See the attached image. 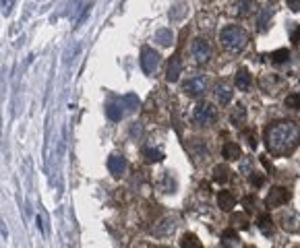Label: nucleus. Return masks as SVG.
Returning a JSON list of instances; mask_svg holds the SVG:
<instances>
[{
  "mask_svg": "<svg viewBox=\"0 0 300 248\" xmlns=\"http://www.w3.org/2000/svg\"><path fill=\"white\" fill-rule=\"evenodd\" d=\"M300 145V128L292 120H277L265 128V147L271 155L284 157Z\"/></svg>",
  "mask_w": 300,
  "mask_h": 248,
  "instance_id": "1",
  "label": "nucleus"
},
{
  "mask_svg": "<svg viewBox=\"0 0 300 248\" xmlns=\"http://www.w3.org/2000/svg\"><path fill=\"white\" fill-rule=\"evenodd\" d=\"M220 39H222L226 50H230V52H242L246 48V43H248V33L242 27H238V25H230V27L222 29Z\"/></svg>",
  "mask_w": 300,
  "mask_h": 248,
  "instance_id": "2",
  "label": "nucleus"
},
{
  "mask_svg": "<svg viewBox=\"0 0 300 248\" xmlns=\"http://www.w3.org/2000/svg\"><path fill=\"white\" fill-rule=\"evenodd\" d=\"M216 118H218L216 108L211 104L203 102V104H197V108L192 110V120H195V124H199V126H209V124L216 122Z\"/></svg>",
  "mask_w": 300,
  "mask_h": 248,
  "instance_id": "3",
  "label": "nucleus"
},
{
  "mask_svg": "<svg viewBox=\"0 0 300 248\" xmlns=\"http://www.w3.org/2000/svg\"><path fill=\"white\" fill-rule=\"evenodd\" d=\"M288 201H290V190H288V188H284V186H273V188L267 192V196H265V205H267L269 209H273V207L286 205Z\"/></svg>",
  "mask_w": 300,
  "mask_h": 248,
  "instance_id": "4",
  "label": "nucleus"
},
{
  "mask_svg": "<svg viewBox=\"0 0 300 248\" xmlns=\"http://www.w3.org/2000/svg\"><path fill=\"white\" fill-rule=\"evenodd\" d=\"M158 64H160V54H158L154 48L145 46V48L141 50V69H143V73H147V75L156 73Z\"/></svg>",
  "mask_w": 300,
  "mask_h": 248,
  "instance_id": "5",
  "label": "nucleus"
},
{
  "mask_svg": "<svg viewBox=\"0 0 300 248\" xmlns=\"http://www.w3.org/2000/svg\"><path fill=\"white\" fill-rule=\"evenodd\" d=\"M182 89H184V91H186L188 95L199 97V95L205 93V89H207V79H205L203 75H195V77H190V79L184 81Z\"/></svg>",
  "mask_w": 300,
  "mask_h": 248,
  "instance_id": "6",
  "label": "nucleus"
},
{
  "mask_svg": "<svg viewBox=\"0 0 300 248\" xmlns=\"http://www.w3.org/2000/svg\"><path fill=\"white\" fill-rule=\"evenodd\" d=\"M190 54H192V58H195L197 62H207L209 56H211L209 41L203 39V37H197L195 41H192V46H190Z\"/></svg>",
  "mask_w": 300,
  "mask_h": 248,
  "instance_id": "7",
  "label": "nucleus"
},
{
  "mask_svg": "<svg viewBox=\"0 0 300 248\" xmlns=\"http://www.w3.org/2000/svg\"><path fill=\"white\" fill-rule=\"evenodd\" d=\"M180 73H182V60H180V56H178V54H174L172 58H170V64H168V75H166V79H168L170 83H174V81H178Z\"/></svg>",
  "mask_w": 300,
  "mask_h": 248,
  "instance_id": "8",
  "label": "nucleus"
},
{
  "mask_svg": "<svg viewBox=\"0 0 300 248\" xmlns=\"http://www.w3.org/2000/svg\"><path fill=\"white\" fill-rule=\"evenodd\" d=\"M218 205L224 211H232L234 207H236V196H234V192H230V190H222L218 194Z\"/></svg>",
  "mask_w": 300,
  "mask_h": 248,
  "instance_id": "9",
  "label": "nucleus"
},
{
  "mask_svg": "<svg viewBox=\"0 0 300 248\" xmlns=\"http://www.w3.org/2000/svg\"><path fill=\"white\" fill-rule=\"evenodd\" d=\"M108 170L114 174V176H122L126 172V160L122 155H112L108 160Z\"/></svg>",
  "mask_w": 300,
  "mask_h": 248,
  "instance_id": "10",
  "label": "nucleus"
},
{
  "mask_svg": "<svg viewBox=\"0 0 300 248\" xmlns=\"http://www.w3.org/2000/svg\"><path fill=\"white\" fill-rule=\"evenodd\" d=\"M216 97H218L220 106L230 104V100H232V89H230L226 83H218V85H216Z\"/></svg>",
  "mask_w": 300,
  "mask_h": 248,
  "instance_id": "11",
  "label": "nucleus"
},
{
  "mask_svg": "<svg viewBox=\"0 0 300 248\" xmlns=\"http://www.w3.org/2000/svg\"><path fill=\"white\" fill-rule=\"evenodd\" d=\"M222 153H224V157L228 162H234V160H240L242 157V151H240V145H236V143H226L224 145V149H222Z\"/></svg>",
  "mask_w": 300,
  "mask_h": 248,
  "instance_id": "12",
  "label": "nucleus"
},
{
  "mask_svg": "<svg viewBox=\"0 0 300 248\" xmlns=\"http://www.w3.org/2000/svg\"><path fill=\"white\" fill-rule=\"evenodd\" d=\"M257 225H259V230H261L265 236L273 234V219L269 217V213H261L259 217H257Z\"/></svg>",
  "mask_w": 300,
  "mask_h": 248,
  "instance_id": "13",
  "label": "nucleus"
},
{
  "mask_svg": "<svg viewBox=\"0 0 300 248\" xmlns=\"http://www.w3.org/2000/svg\"><path fill=\"white\" fill-rule=\"evenodd\" d=\"M222 240H224V246H226V248H236V246L240 244V238H238L236 230H232V228L224 230V234H222Z\"/></svg>",
  "mask_w": 300,
  "mask_h": 248,
  "instance_id": "14",
  "label": "nucleus"
},
{
  "mask_svg": "<svg viewBox=\"0 0 300 248\" xmlns=\"http://www.w3.org/2000/svg\"><path fill=\"white\" fill-rule=\"evenodd\" d=\"M244 120H246V110H244V106H242V104H238L236 108L232 110V114H230V122H232V124H236V126H242V124H244Z\"/></svg>",
  "mask_w": 300,
  "mask_h": 248,
  "instance_id": "15",
  "label": "nucleus"
},
{
  "mask_svg": "<svg viewBox=\"0 0 300 248\" xmlns=\"http://www.w3.org/2000/svg\"><path fill=\"white\" fill-rule=\"evenodd\" d=\"M230 180V168L228 166H216L213 168V182L224 184Z\"/></svg>",
  "mask_w": 300,
  "mask_h": 248,
  "instance_id": "16",
  "label": "nucleus"
},
{
  "mask_svg": "<svg viewBox=\"0 0 300 248\" xmlns=\"http://www.w3.org/2000/svg\"><path fill=\"white\" fill-rule=\"evenodd\" d=\"M156 41L160 43V46H170V43L174 41V33H172V29H168V27L160 29V31L156 33Z\"/></svg>",
  "mask_w": 300,
  "mask_h": 248,
  "instance_id": "17",
  "label": "nucleus"
},
{
  "mask_svg": "<svg viewBox=\"0 0 300 248\" xmlns=\"http://www.w3.org/2000/svg\"><path fill=\"white\" fill-rule=\"evenodd\" d=\"M236 87L240 89V91H246V89L251 87V73L246 69H240L236 73Z\"/></svg>",
  "mask_w": 300,
  "mask_h": 248,
  "instance_id": "18",
  "label": "nucleus"
},
{
  "mask_svg": "<svg viewBox=\"0 0 300 248\" xmlns=\"http://www.w3.org/2000/svg\"><path fill=\"white\" fill-rule=\"evenodd\" d=\"M106 114H108V118L110 120H120L122 116H124V110H122V104L118 102V104H108V108H106Z\"/></svg>",
  "mask_w": 300,
  "mask_h": 248,
  "instance_id": "19",
  "label": "nucleus"
},
{
  "mask_svg": "<svg viewBox=\"0 0 300 248\" xmlns=\"http://www.w3.org/2000/svg\"><path fill=\"white\" fill-rule=\"evenodd\" d=\"M180 246H182V248H203L201 240H199L195 234H184V236L180 238Z\"/></svg>",
  "mask_w": 300,
  "mask_h": 248,
  "instance_id": "20",
  "label": "nucleus"
},
{
  "mask_svg": "<svg viewBox=\"0 0 300 248\" xmlns=\"http://www.w3.org/2000/svg\"><path fill=\"white\" fill-rule=\"evenodd\" d=\"M120 104H122V108H124L126 112H135V110L139 108V97H137L135 93H128V95H124V97L120 100Z\"/></svg>",
  "mask_w": 300,
  "mask_h": 248,
  "instance_id": "21",
  "label": "nucleus"
},
{
  "mask_svg": "<svg viewBox=\"0 0 300 248\" xmlns=\"http://www.w3.org/2000/svg\"><path fill=\"white\" fill-rule=\"evenodd\" d=\"M271 17H273V9H271V7L261 9L259 21H257V25H259V31H265V29H267V23H269V19H271Z\"/></svg>",
  "mask_w": 300,
  "mask_h": 248,
  "instance_id": "22",
  "label": "nucleus"
},
{
  "mask_svg": "<svg viewBox=\"0 0 300 248\" xmlns=\"http://www.w3.org/2000/svg\"><path fill=\"white\" fill-rule=\"evenodd\" d=\"M253 9H255V0H238L236 15H238V17H246V15H251Z\"/></svg>",
  "mask_w": 300,
  "mask_h": 248,
  "instance_id": "23",
  "label": "nucleus"
},
{
  "mask_svg": "<svg viewBox=\"0 0 300 248\" xmlns=\"http://www.w3.org/2000/svg\"><path fill=\"white\" fill-rule=\"evenodd\" d=\"M282 228L288 230V232H296V230H298V228H296V215H294L292 211H288V213L282 215Z\"/></svg>",
  "mask_w": 300,
  "mask_h": 248,
  "instance_id": "24",
  "label": "nucleus"
},
{
  "mask_svg": "<svg viewBox=\"0 0 300 248\" xmlns=\"http://www.w3.org/2000/svg\"><path fill=\"white\" fill-rule=\"evenodd\" d=\"M172 230H174V221L172 219H164V221H160V228H158V225L154 228V234L164 236V234H170Z\"/></svg>",
  "mask_w": 300,
  "mask_h": 248,
  "instance_id": "25",
  "label": "nucleus"
},
{
  "mask_svg": "<svg viewBox=\"0 0 300 248\" xmlns=\"http://www.w3.org/2000/svg\"><path fill=\"white\" fill-rule=\"evenodd\" d=\"M145 157H147V162H162L166 155H164V151H162V149L147 147V149H145Z\"/></svg>",
  "mask_w": 300,
  "mask_h": 248,
  "instance_id": "26",
  "label": "nucleus"
},
{
  "mask_svg": "<svg viewBox=\"0 0 300 248\" xmlns=\"http://www.w3.org/2000/svg\"><path fill=\"white\" fill-rule=\"evenodd\" d=\"M232 223L236 225L238 230H248V217L244 213H234L232 215Z\"/></svg>",
  "mask_w": 300,
  "mask_h": 248,
  "instance_id": "27",
  "label": "nucleus"
},
{
  "mask_svg": "<svg viewBox=\"0 0 300 248\" xmlns=\"http://www.w3.org/2000/svg\"><path fill=\"white\" fill-rule=\"evenodd\" d=\"M275 64H282V62H288L290 60V50H286V48H282V50H275L271 56H269Z\"/></svg>",
  "mask_w": 300,
  "mask_h": 248,
  "instance_id": "28",
  "label": "nucleus"
},
{
  "mask_svg": "<svg viewBox=\"0 0 300 248\" xmlns=\"http://www.w3.org/2000/svg\"><path fill=\"white\" fill-rule=\"evenodd\" d=\"M286 106L290 110H300V93H290L286 97Z\"/></svg>",
  "mask_w": 300,
  "mask_h": 248,
  "instance_id": "29",
  "label": "nucleus"
},
{
  "mask_svg": "<svg viewBox=\"0 0 300 248\" xmlns=\"http://www.w3.org/2000/svg\"><path fill=\"white\" fill-rule=\"evenodd\" d=\"M242 205H244L246 211L251 213V211L255 209V196H244V199H242Z\"/></svg>",
  "mask_w": 300,
  "mask_h": 248,
  "instance_id": "30",
  "label": "nucleus"
},
{
  "mask_svg": "<svg viewBox=\"0 0 300 248\" xmlns=\"http://www.w3.org/2000/svg\"><path fill=\"white\" fill-rule=\"evenodd\" d=\"M242 134H244L246 141H248V147H251V149H255V147H257V139H255V134H253L251 130H244Z\"/></svg>",
  "mask_w": 300,
  "mask_h": 248,
  "instance_id": "31",
  "label": "nucleus"
},
{
  "mask_svg": "<svg viewBox=\"0 0 300 248\" xmlns=\"http://www.w3.org/2000/svg\"><path fill=\"white\" fill-rule=\"evenodd\" d=\"M251 184H253L255 188H261V186H263V176L253 174V176H251Z\"/></svg>",
  "mask_w": 300,
  "mask_h": 248,
  "instance_id": "32",
  "label": "nucleus"
},
{
  "mask_svg": "<svg viewBox=\"0 0 300 248\" xmlns=\"http://www.w3.org/2000/svg\"><path fill=\"white\" fill-rule=\"evenodd\" d=\"M13 7H15V0H3V13L5 15H9L13 11Z\"/></svg>",
  "mask_w": 300,
  "mask_h": 248,
  "instance_id": "33",
  "label": "nucleus"
},
{
  "mask_svg": "<svg viewBox=\"0 0 300 248\" xmlns=\"http://www.w3.org/2000/svg\"><path fill=\"white\" fill-rule=\"evenodd\" d=\"M251 166H253V160H242V166H240L242 174H255V172H251Z\"/></svg>",
  "mask_w": 300,
  "mask_h": 248,
  "instance_id": "34",
  "label": "nucleus"
},
{
  "mask_svg": "<svg viewBox=\"0 0 300 248\" xmlns=\"http://www.w3.org/2000/svg\"><path fill=\"white\" fill-rule=\"evenodd\" d=\"M290 39H292V43H300V25L294 29V33H292V37H290Z\"/></svg>",
  "mask_w": 300,
  "mask_h": 248,
  "instance_id": "35",
  "label": "nucleus"
},
{
  "mask_svg": "<svg viewBox=\"0 0 300 248\" xmlns=\"http://www.w3.org/2000/svg\"><path fill=\"white\" fill-rule=\"evenodd\" d=\"M288 5L292 11H300V0H288Z\"/></svg>",
  "mask_w": 300,
  "mask_h": 248,
  "instance_id": "36",
  "label": "nucleus"
},
{
  "mask_svg": "<svg viewBox=\"0 0 300 248\" xmlns=\"http://www.w3.org/2000/svg\"><path fill=\"white\" fill-rule=\"evenodd\" d=\"M131 134H141V126H139V122H133V126H131Z\"/></svg>",
  "mask_w": 300,
  "mask_h": 248,
  "instance_id": "37",
  "label": "nucleus"
},
{
  "mask_svg": "<svg viewBox=\"0 0 300 248\" xmlns=\"http://www.w3.org/2000/svg\"><path fill=\"white\" fill-rule=\"evenodd\" d=\"M261 162H263V166H265V168H267L269 172H273V166L269 164V160H267V157H263V160H261Z\"/></svg>",
  "mask_w": 300,
  "mask_h": 248,
  "instance_id": "38",
  "label": "nucleus"
},
{
  "mask_svg": "<svg viewBox=\"0 0 300 248\" xmlns=\"http://www.w3.org/2000/svg\"><path fill=\"white\" fill-rule=\"evenodd\" d=\"M246 248H255V246H246Z\"/></svg>",
  "mask_w": 300,
  "mask_h": 248,
  "instance_id": "39",
  "label": "nucleus"
}]
</instances>
